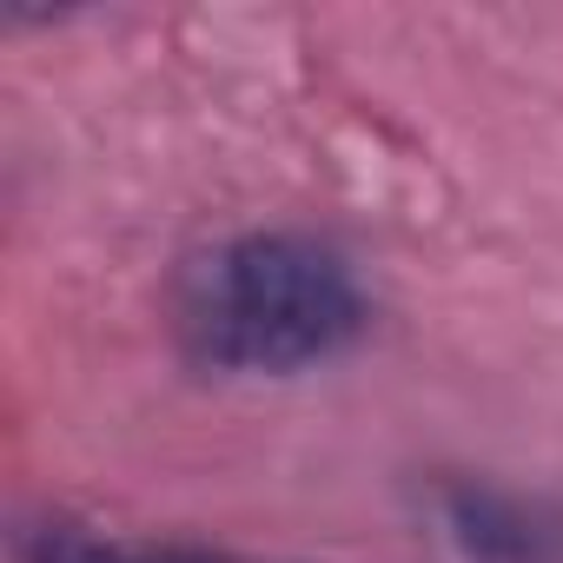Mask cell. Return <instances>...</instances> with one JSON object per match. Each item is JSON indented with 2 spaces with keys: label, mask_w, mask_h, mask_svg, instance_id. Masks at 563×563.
Returning a JSON list of instances; mask_svg holds the SVG:
<instances>
[{
  "label": "cell",
  "mask_w": 563,
  "mask_h": 563,
  "mask_svg": "<svg viewBox=\"0 0 563 563\" xmlns=\"http://www.w3.org/2000/svg\"><path fill=\"white\" fill-rule=\"evenodd\" d=\"M438 523L464 563H563V504L490 484V477H444Z\"/></svg>",
  "instance_id": "7a4b0ae2"
},
{
  "label": "cell",
  "mask_w": 563,
  "mask_h": 563,
  "mask_svg": "<svg viewBox=\"0 0 563 563\" xmlns=\"http://www.w3.org/2000/svg\"><path fill=\"white\" fill-rule=\"evenodd\" d=\"M14 563H278V556H239L186 537H120L67 510H47L14 530Z\"/></svg>",
  "instance_id": "3957f363"
},
{
  "label": "cell",
  "mask_w": 563,
  "mask_h": 563,
  "mask_svg": "<svg viewBox=\"0 0 563 563\" xmlns=\"http://www.w3.org/2000/svg\"><path fill=\"white\" fill-rule=\"evenodd\" d=\"M372 325V299L339 245L312 232H232L186 258L173 332L199 372L299 378L345 358Z\"/></svg>",
  "instance_id": "6da1fadb"
}]
</instances>
